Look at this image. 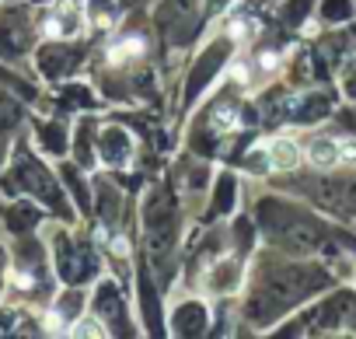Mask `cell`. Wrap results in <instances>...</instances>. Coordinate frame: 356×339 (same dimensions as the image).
<instances>
[{
  "instance_id": "obj_1",
  "label": "cell",
  "mask_w": 356,
  "mask_h": 339,
  "mask_svg": "<svg viewBox=\"0 0 356 339\" xmlns=\"http://www.w3.org/2000/svg\"><path fill=\"white\" fill-rule=\"evenodd\" d=\"M307 157L314 161V164H335L339 157H342V150H339V140H328V136H318V140H311L307 143Z\"/></svg>"
},
{
  "instance_id": "obj_2",
  "label": "cell",
  "mask_w": 356,
  "mask_h": 339,
  "mask_svg": "<svg viewBox=\"0 0 356 339\" xmlns=\"http://www.w3.org/2000/svg\"><path fill=\"white\" fill-rule=\"evenodd\" d=\"M269 164H273V168H293V164H297V143H290V140H273V143H269Z\"/></svg>"
},
{
  "instance_id": "obj_3",
  "label": "cell",
  "mask_w": 356,
  "mask_h": 339,
  "mask_svg": "<svg viewBox=\"0 0 356 339\" xmlns=\"http://www.w3.org/2000/svg\"><path fill=\"white\" fill-rule=\"evenodd\" d=\"M140 53H143V42H140V39H126V42H119V49L108 53V60H112V63H122V60L140 56Z\"/></svg>"
},
{
  "instance_id": "obj_4",
  "label": "cell",
  "mask_w": 356,
  "mask_h": 339,
  "mask_svg": "<svg viewBox=\"0 0 356 339\" xmlns=\"http://www.w3.org/2000/svg\"><path fill=\"white\" fill-rule=\"evenodd\" d=\"M91 15H95V22H98V25H112V22H115V18H112V15H115V8L108 4V0H91Z\"/></svg>"
},
{
  "instance_id": "obj_5",
  "label": "cell",
  "mask_w": 356,
  "mask_h": 339,
  "mask_svg": "<svg viewBox=\"0 0 356 339\" xmlns=\"http://www.w3.org/2000/svg\"><path fill=\"white\" fill-rule=\"evenodd\" d=\"M339 150L346 161H356V140H339Z\"/></svg>"
},
{
  "instance_id": "obj_6",
  "label": "cell",
  "mask_w": 356,
  "mask_h": 339,
  "mask_svg": "<svg viewBox=\"0 0 356 339\" xmlns=\"http://www.w3.org/2000/svg\"><path fill=\"white\" fill-rule=\"evenodd\" d=\"M81 332H84V336H91V332H95V336H102V329H98V322H81V329H77V336H81Z\"/></svg>"
},
{
  "instance_id": "obj_7",
  "label": "cell",
  "mask_w": 356,
  "mask_h": 339,
  "mask_svg": "<svg viewBox=\"0 0 356 339\" xmlns=\"http://www.w3.org/2000/svg\"><path fill=\"white\" fill-rule=\"evenodd\" d=\"M217 123H220V126H234V112H231V109L217 112Z\"/></svg>"
}]
</instances>
